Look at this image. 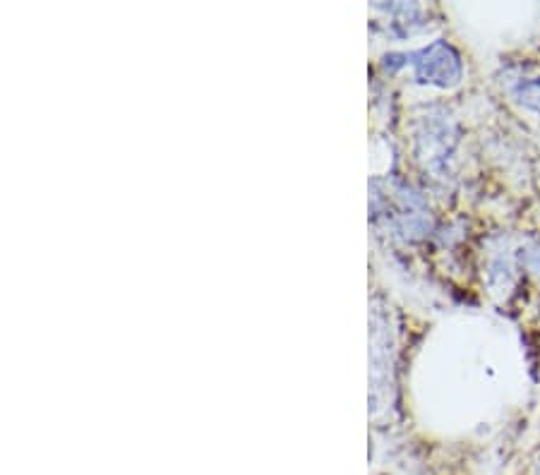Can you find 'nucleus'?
Instances as JSON below:
<instances>
[{"label":"nucleus","instance_id":"obj_1","mask_svg":"<svg viewBox=\"0 0 540 475\" xmlns=\"http://www.w3.org/2000/svg\"><path fill=\"white\" fill-rule=\"evenodd\" d=\"M524 96H526L528 104L536 108V111H540V82L538 84H531V87H526Z\"/></svg>","mask_w":540,"mask_h":475}]
</instances>
